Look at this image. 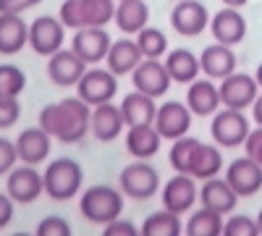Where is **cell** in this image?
Wrapping results in <instances>:
<instances>
[{
	"label": "cell",
	"instance_id": "38",
	"mask_svg": "<svg viewBox=\"0 0 262 236\" xmlns=\"http://www.w3.org/2000/svg\"><path fill=\"white\" fill-rule=\"evenodd\" d=\"M37 233L39 236H69L71 233V223L66 218H60V216H50L45 221H39Z\"/></svg>",
	"mask_w": 262,
	"mask_h": 236
},
{
	"label": "cell",
	"instance_id": "34",
	"mask_svg": "<svg viewBox=\"0 0 262 236\" xmlns=\"http://www.w3.org/2000/svg\"><path fill=\"white\" fill-rule=\"evenodd\" d=\"M134 39H137V45H139V50H142L144 58H163L168 53V37L158 27H149L147 24Z\"/></svg>",
	"mask_w": 262,
	"mask_h": 236
},
{
	"label": "cell",
	"instance_id": "17",
	"mask_svg": "<svg viewBox=\"0 0 262 236\" xmlns=\"http://www.w3.org/2000/svg\"><path fill=\"white\" fill-rule=\"evenodd\" d=\"M226 179L236 189L238 197H252L254 191L262 189V165L257 160H252L249 155L236 158L226 170Z\"/></svg>",
	"mask_w": 262,
	"mask_h": 236
},
{
	"label": "cell",
	"instance_id": "37",
	"mask_svg": "<svg viewBox=\"0 0 262 236\" xmlns=\"http://www.w3.org/2000/svg\"><path fill=\"white\" fill-rule=\"evenodd\" d=\"M21 116V105L18 97H8V95H0V128H11Z\"/></svg>",
	"mask_w": 262,
	"mask_h": 236
},
{
	"label": "cell",
	"instance_id": "40",
	"mask_svg": "<svg viewBox=\"0 0 262 236\" xmlns=\"http://www.w3.org/2000/svg\"><path fill=\"white\" fill-rule=\"evenodd\" d=\"M244 155H249L252 160H257L262 165V126L252 128L247 142H244Z\"/></svg>",
	"mask_w": 262,
	"mask_h": 236
},
{
	"label": "cell",
	"instance_id": "42",
	"mask_svg": "<svg viewBox=\"0 0 262 236\" xmlns=\"http://www.w3.org/2000/svg\"><path fill=\"white\" fill-rule=\"evenodd\" d=\"M102 228H105L107 236H134V233H139L134 223H131V221H123V218H116V221H111V223L102 226Z\"/></svg>",
	"mask_w": 262,
	"mask_h": 236
},
{
	"label": "cell",
	"instance_id": "45",
	"mask_svg": "<svg viewBox=\"0 0 262 236\" xmlns=\"http://www.w3.org/2000/svg\"><path fill=\"white\" fill-rule=\"evenodd\" d=\"M223 6H228V8H242V6H247L249 0H221Z\"/></svg>",
	"mask_w": 262,
	"mask_h": 236
},
{
	"label": "cell",
	"instance_id": "15",
	"mask_svg": "<svg viewBox=\"0 0 262 236\" xmlns=\"http://www.w3.org/2000/svg\"><path fill=\"white\" fill-rule=\"evenodd\" d=\"M86 71V63L69 48H60L58 53H53L48 58V76L55 87H76L79 79Z\"/></svg>",
	"mask_w": 262,
	"mask_h": 236
},
{
	"label": "cell",
	"instance_id": "13",
	"mask_svg": "<svg viewBox=\"0 0 262 236\" xmlns=\"http://www.w3.org/2000/svg\"><path fill=\"white\" fill-rule=\"evenodd\" d=\"M6 191L11 195L13 202L29 205V202H34L42 195V191H45V179H42L39 170H34V165L24 163L21 168H13L11 174H8Z\"/></svg>",
	"mask_w": 262,
	"mask_h": 236
},
{
	"label": "cell",
	"instance_id": "8",
	"mask_svg": "<svg viewBox=\"0 0 262 236\" xmlns=\"http://www.w3.org/2000/svg\"><path fill=\"white\" fill-rule=\"evenodd\" d=\"M66 39V24L55 16H39L29 24V45L37 55L50 58L63 48Z\"/></svg>",
	"mask_w": 262,
	"mask_h": 236
},
{
	"label": "cell",
	"instance_id": "28",
	"mask_svg": "<svg viewBox=\"0 0 262 236\" xmlns=\"http://www.w3.org/2000/svg\"><path fill=\"white\" fill-rule=\"evenodd\" d=\"M121 113H123L126 128L128 126H142V123H155V116H158L155 97H149L139 90L128 92L121 102Z\"/></svg>",
	"mask_w": 262,
	"mask_h": 236
},
{
	"label": "cell",
	"instance_id": "2",
	"mask_svg": "<svg viewBox=\"0 0 262 236\" xmlns=\"http://www.w3.org/2000/svg\"><path fill=\"white\" fill-rule=\"evenodd\" d=\"M58 18L74 32L84 27H105L116 18V0H66Z\"/></svg>",
	"mask_w": 262,
	"mask_h": 236
},
{
	"label": "cell",
	"instance_id": "9",
	"mask_svg": "<svg viewBox=\"0 0 262 236\" xmlns=\"http://www.w3.org/2000/svg\"><path fill=\"white\" fill-rule=\"evenodd\" d=\"M170 27L181 37H200L210 29V11L200 0H179L170 11Z\"/></svg>",
	"mask_w": 262,
	"mask_h": 236
},
{
	"label": "cell",
	"instance_id": "27",
	"mask_svg": "<svg viewBox=\"0 0 262 236\" xmlns=\"http://www.w3.org/2000/svg\"><path fill=\"white\" fill-rule=\"evenodd\" d=\"M29 45V24L16 13H0V53L16 55Z\"/></svg>",
	"mask_w": 262,
	"mask_h": 236
},
{
	"label": "cell",
	"instance_id": "7",
	"mask_svg": "<svg viewBox=\"0 0 262 236\" xmlns=\"http://www.w3.org/2000/svg\"><path fill=\"white\" fill-rule=\"evenodd\" d=\"M76 92L92 108L100 102H111L118 92V76L111 69H86L76 84Z\"/></svg>",
	"mask_w": 262,
	"mask_h": 236
},
{
	"label": "cell",
	"instance_id": "3",
	"mask_svg": "<svg viewBox=\"0 0 262 236\" xmlns=\"http://www.w3.org/2000/svg\"><path fill=\"white\" fill-rule=\"evenodd\" d=\"M79 210H81V216L90 223L107 226L111 221L121 218V212H123V195L116 191L113 186H105V184L90 186L81 195V200H79Z\"/></svg>",
	"mask_w": 262,
	"mask_h": 236
},
{
	"label": "cell",
	"instance_id": "39",
	"mask_svg": "<svg viewBox=\"0 0 262 236\" xmlns=\"http://www.w3.org/2000/svg\"><path fill=\"white\" fill-rule=\"evenodd\" d=\"M18 160V153H16V142L0 137V176H8L13 165Z\"/></svg>",
	"mask_w": 262,
	"mask_h": 236
},
{
	"label": "cell",
	"instance_id": "47",
	"mask_svg": "<svg viewBox=\"0 0 262 236\" xmlns=\"http://www.w3.org/2000/svg\"><path fill=\"white\" fill-rule=\"evenodd\" d=\"M257 226H259V233H262V210L257 212Z\"/></svg>",
	"mask_w": 262,
	"mask_h": 236
},
{
	"label": "cell",
	"instance_id": "24",
	"mask_svg": "<svg viewBox=\"0 0 262 236\" xmlns=\"http://www.w3.org/2000/svg\"><path fill=\"white\" fill-rule=\"evenodd\" d=\"M160 132L155 128V123H142V126H128V134H126V149L134 158L139 160H149L158 155L160 149Z\"/></svg>",
	"mask_w": 262,
	"mask_h": 236
},
{
	"label": "cell",
	"instance_id": "30",
	"mask_svg": "<svg viewBox=\"0 0 262 236\" xmlns=\"http://www.w3.org/2000/svg\"><path fill=\"white\" fill-rule=\"evenodd\" d=\"M221 168H223V155H221V149H217L215 144H200V149H196V155H194V163H191V170H189V176L194 179H212L221 174Z\"/></svg>",
	"mask_w": 262,
	"mask_h": 236
},
{
	"label": "cell",
	"instance_id": "29",
	"mask_svg": "<svg viewBox=\"0 0 262 236\" xmlns=\"http://www.w3.org/2000/svg\"><path fill=\"white\" fill-rule=\"evenodd\" d=\"M163 63H165V69H168L170 79L176 81V84H191L196 76H200V71H202L200 58H196L191 50H186V48L168 50Z\"/></svg>",
	"mask_w": 262,
	"mask_h": 236
},
{
	"label": "cell",
	"instance_id": "26",
	"mask_svg": "<svg viewBox=\"0 0 262 236\" xmlns=\"http://www.w3.org/2000/svg\"><path fill=\"white\" fill-rule=\"evenodd\" d=\"M116 24L123 34L137 37L149 24V6L144 0H116Z\"/></svg>",
	"mask_w": 262,
	"mask_h": 236
},
{
	"label": "cell",
	"instance_id": "11",
	"mask_svg": "<svg viewBox=\"0 0 262 236\" xmlns=\"http://www.w3.org/2000/svg\"><path fill=\"white\" fill-rule=\"evenodd\" d=\"M131 81H134V90L158 100L170 90L173 79L165 69V63H160V58H144L139 66L131 71Z\"/></svg>",
	"mask_w": 262,
	"mask_h": 236
},
{
	"label": "cell",
	"instance_id": "4",
	"mask_svg": "<svg viewBox=\"0 0 262 236\" xmlns=\"http://www.w3.org/2000/svg\"><path fill=\"white\" fill-rule=\"evenodd\" d=\"M45 179V195L55 202H66L76 197L81 191V184H84V170L76 160L71 158H58L48 165V170L42 174Z\"/></svg>",
	"mask_w": 262,
	"mask_h": 236
},
{
	"label": "cell",
	"instance_id": "25",
	"mask_svg": "<svg viewBox=\"0 0 262 236\" xmlns=\"http://www.w3.org/2000/svg\"><path fill=\"white\" fill-rule=\"evenodd\" d=\"M200 63H202V71L210 76V79H226L228 74L236 71V53L231 45H223V42H215V45L205 48L202 55H200Z\"/></svg>",
	"mask_w": 262,
	"mask_h": 236
},
{
	"label": "cell",
	"instance_id": "1",
	"mask_svg": "<svg viewBox=\"0 0 262 236\" xmlns=\"http://www.w3.org/2000/svg\"><path fill=\"white\" fill-rule=\"evenodd\" d=\"M90 121H92V105H86L79 95L66 97L60 102H50L39 111V126L53 139L66 144L81 142L90 132Z\"/></svg>",
	"mask_w": 262,
	"mask_h": 236
},
{
	"label": "cell",
	"instance_id": "32",
	"mask_svg": "<svg viewBox=\"0 0 262 236\" xmlns=\"http://www.w3.org/2000/svg\"><path fill=\"white\" fill-rule=\"evenodd\" d=\"M223 226H226V221H223L221 212L202 207V210L191 212V218L186 221L184 231L191 233V236H223Z\"/></svg>",
	"mask_w": 262,
	"mask_h": 236
},
{
	"label": "cell",
	"instance_id": "12",
	"mask_svg": "<svg viewBox=\"0 0 262 236\" xmlns=\"http://www.w3.org/2000/svg\"><path fill=\"white\" fill-rule=\"evenodd\" d=\"M111 34L105 32V27H84L76 29L74 39H71V50L86 63V66H95V63L107 58L111 50Z\"/></svg>",
	"mask_w": 262,
	"mask_h": 236
},
{
	"label": "cell",
	"instance_id": "43",
	"mask_svg": "<svg viewBox=\"0 0 262 236\" xmlns=\"http://www.w3.org/2000/svg\"><path fill=\"white\" fill-rule=\"evenodd\" d=\"M11 218H13V200L6 191V195H0V231L11 223Z\"/></svg>",
	"mask_w": 262,
	"mask_h": 236
},
{
	"label": "cell",
	"instance_id": "18",
	"mask_svg": "<svg viewBox=\"0 0 262 236\" xmlns=\"http://www.w3.org/2000/svg\"><path fill=\"white\" fill-rule=\"evenodd\" d=\"M210 32H212L215 42H223V45L233 48L247 37V18L238 13V8L223 6L215 16H210Z\"/></svg>",
	"mask_w": 262,
	"mask_h": 236
},
{
	"label": "cell",
	"instance_id": "48",
	"mask_svg": "<svg viewBox=\"0 0 262 236\" xmlns=\"http://www.w3.org/2000/svg\"><path fill=\"white\" fill-rule=\"evenodd\" d=\"M176 3H179V0H176Z\"/></svg>",
	"mask_w": 262,
	"mask_h": 236
},
{
	"label": "cell",
	"instance_id": "20",
	"mask_svg": "<svg viewBox=\"0 0 262 236\" xmlns=\"http://www.w3.org/2000/svg\"><path fill=\"white\" fill-rule=\"evenodd\" d=\"M200 202H202V207L226 216V212L236 210L238 195H236V189L228 184V179L212 176V179H205V184L200 186Z\"/></svg>",
	"mask_w": 262,
	"mask_h": 236
},
{
	"label": "cell",
	"instance_id": "36",
	"mask_svg": "<svg viewBox=\"0 0 262 236\" xmlns=\"http://www.w3.org/2000/svg\"><path fill=\"white\" fill-rule=\"evenodd\" d=\"M254 233H259V226L249 216H233L223 226V236H254Z\"/></svg>",
	"mask_w": 262,
	"mask_h": 236
},
{
	"label": "cell",
	"instance_id": "33",
	"mask_svg": "<svg viewBox=\"0 0 262 236\" xmlns=\"http://www.w3.org/2000/svg\"><path fill=\"white\" fill-rule=\"evenodd\" d=\"M200 139L196 137H181V139H173V149H170V165L176 174H189L191 170V163H194V155H196V149H200Z\"/></svg>",
	"mask_w": 262,
	"mask_h": 236
},
{
	"label": "cell",
	"instance_id": "16",
	"mask_svg": "<svg viewBox=\"0 0 262 236\" xmlns=\"http://www.w3.org/2000/svg\"><path fill=\"white\" fill-rule=\"evenodd\" d=\"M196 179L189 174H176L165 186H163V207L170 212H189L194 202L200 200V189L194 184Z\"/></svg>",
	"mask_w": 262,
	"mask_h": 236
},
{
	"label": "cell",
	"instance_id": "23",
	"mask_svg": "<svg viewBox=\"0 0 262 236\" xmlns=\"http://www.w3.org/2000/svg\"><path fill=\"white\" fill-rule=\"evenodd\" d=\"M142 60H144V55H142V50L137 45V39H128V37L116 39L113 45H111V50H107V58H105L107 69H111L116 76L131 74Z\"/></svg>",
	"mask_w": 262,
	"mask_h": 236
},
{
	"label": "cell",
	"instance_id": "44",
	"mask_svg": "<svg viewBox=\"0 0 262 236\" xmlns=\"http://www.w3.org/2000/svg\"><path fill=\"white\" fill-rule=\"evenodd\" d=\"M252 118H254V123H257V126H262V90H259L257 100L252 102Z\"/></svg>",
	"mask_w": 262,
	"mask_h": 236
},
{
	"label": "cell",
	"instance_id": "35",
	"mask_svg": "<svg viewBox=\"0 0 262 236\" xmlns=\"http://www.w3.org/2000/svg\"><path fill=\"white\" fill-rule=\"evenodd\" d=\"M24 90H27V74L24 71L18 66H13V63L0 66V95L18 97Z\"/></svg>",
	"mask_w": 262,
	"mask_h": 236
},
{
	"label": "cell",
	"instance_id": "10",
	"mask_svg": "<svg viewBox=\"0 0 262 236\" xmlns=\"http://www.w3.org/2000/svg\"><path fill=\"white\" fill-rule=\"evenodd\" d=\"M221 102L223 108H236V111H244V108H252V102L257 100V90L259 84L254 76L249 74H242V71H233L228 74L226 79H221Z\"/></svg>",
	"mask_w": 262,
	"mask_h": 236
},
{
	"label": "cell",
	"instance_id": "46",
	"mask_svg": "<svg viewBox=\"0 0 262 236\" xmlns=\"http://www.w3.org/2000/svg\"><path fill=\"white\" fill-rule=\"evenodd\" d=\"M254 79H257V84H259V90H262V63L257 66V71H254Z\"/></svg>",
	"mask_w": 262,
	"mask_h": 236
},
{
	"label": "cell",
	"instance_id": "31",
	"mask_svg": "<svg viewBox=\"0 0 262 236\" xmlns=\"http://www.w3.org/2000/svg\"><path fill=\"white\" fill-rule=\"evenodd\" d=\"M142 233L144 236H181L184 233L181 216L163 207L160 212H152V216L142 223Z\"/></svg>",
	"mask_w": 262,
	"mask_h": 236
},
{
	"label": "cell",
	"instance_id": "14",
	"mask_svg": "<svg viewBox=\"0 0 262 236\" xmlns=\"http://www.w3.org/2000/svg\"><path fill=\"white\" fill-rule=\"evenodd\" d=\"M191 111H189V105L184 102H176V100H170V102H163L160 108H158V116H155V128L160 132L163 139H181L189 134V128H191Z\"/></svg>",
	"mask_w": 262,
	"mask_h": 236
},
{
	"label": "cell",
	"instance_id": "5",
	"mask_svg": "<svg viewBox=\"0 0 262 236\" xmlns=\"http://www.w3.org/2000/svg\"><path fill=\"white\" fill-rule=\"evenodd\" d=\"M249 132L252 128H249V118L244 116V111L221 108L212 116L210 134H212L217 147H244Z\"/></svg>",
	"mask_w": 262,
	"mask_h": 236
},
{
	"label": "cell",
	"instance_id": "41",
	"mask_svg": "<svg viewBox=\"0 0 262 236\" xmlns=\"http://www.w3.org/2000/svg\"><path fill=\"white\" fill-rule=\"evenodd\" d=\"M42 0H0V13H16V16H21L24 11H29V8H34V6H39Z\"/></svg>",
	"mask_w": 262,
	"mask_h": 236
},
{
	"label": "cell",
	"instance_id": "6",
	"mask_svg": "<svg viewBox=\"0 0 262 236\" xmlns=\"http://www.w3.org/2000/svg\"><path fill=\"white\" fill-rule=\"evenodd\" d=\"M118 181H121V191L131 200H149L160 189V174L147 160L126 165Z\"/></svg>",
	"mask_w": 262,
	"mask_h": 236
},
{
	"label": "cell",
	"instance_id": "21",
	"mask_svg": "<svg viewBox=\"0 0 262 236\" xmlns=\"http://www.w3.org/2000/svg\"><path fill=\"white\" fill-rule=\"evenodd\" d=\"M186 105L194 116H215L221 111V90L212 84V79H194L186 90Z\"/></svg>",
	"mask_w": 262,
	"mask_h": 236
},
{
	"label": "cell",
	"instance_id": "19",
	"mask_svg": "<svg viewBox=\"0 0 262 236\" xmlns=\"http://www.w3.org/2000/svg\"><path fill=\"white\" fill-rule=\"evenodd\" d=\"M126 128L123 113H121V105L111 102H100L92 108V121H90V132L95 134V139L100 142H113L121 137V132Z\"/></svg>",
	"mask_w": 262,
	"mask_h": 236
},
{
	"label": "cell",
	"instance_id": "22",
	"mask_svg": "<svg viewBox=\"0 0 262 236\" xmlns=\"http://www.w3.org/2000/svg\"><path fill=\"white\" fill-rule=\"evenodd\" d=\"M50 134L45 132L42 126L37 128H24L16 139V153H18V160L21 163H29V165H37L42 163L48 155H50Z\"/></svg>",
	"mask_w": 262,
	"mask_h": 236
}]
</instances>
